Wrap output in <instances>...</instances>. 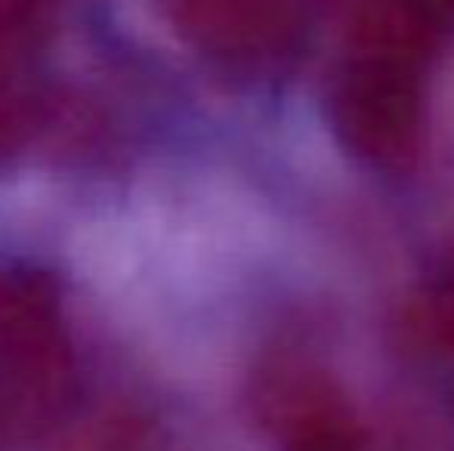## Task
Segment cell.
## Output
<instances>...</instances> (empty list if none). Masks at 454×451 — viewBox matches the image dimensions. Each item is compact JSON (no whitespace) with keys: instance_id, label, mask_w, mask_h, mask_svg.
<instances>
[{"instance_id":"obj_1","label":"cell","mask_w":454,"mask_h":451,"mask_svg":"<svg viewBox=\"0 0 454 451\" xmlns=\"http://www.w3.org/2000/svg\"><path fill=\"white\" fill-rule=\"evenodd\" d=\"M72 393V355L47 278L0 263V448L43 433Z\"/></svg>"},{"instance_id":"obj_2","label":"cell","mask_w":454,"mask_h":451,"mask_svg":"<svg viewBox=\"0 0 454 451\" xmlns=\"http://www.w3.org/2000/svg\"><path fill=\"white\" fill-rule=\"evenodd\" d=\"M427 56L353 41L328 97V118L349 155L380 170H405L424 145Z\"/></svg>"},{"instance_id":"obj_3","label":"cell","mask_w":454,"mask_h":451,"mask_svg":"<svg viewBox=\"0 0 454 451\" xmlns=\"http://www.w3.org/2000/svg\"><path fill=\"white\" fill-rule=\"evenodd\" d=\"M254 402L281 451H368V433L343 386L309 362H272L257 377Z\"/></svg>"},{"instance_id":"obj_4","label":"cell","mask_w":454,"mask_h":451,"mask_svg":"<svg viewBox=\"0 0 454 451\" xmlns=\"http://www.w3.org/2000/svg\"><path fill=\"white\" fill-rule=\"evenodd\" d=\"M185 41L232 72H266L297 43V19L285 0H174Z\"/></svg>"},{"instance_id":"obj_5","label":"cell","mask_w":454,"mask_h":451,"mask_svg":"<svg viewBox=\"0 0 454 451\" xmlns=\"http://www.w3.org/2000/svg\"><path fill=\"white\" fill-rule=\"evenodd\" d=\"M41 114L37 56L0 53V158L12 155Z\"/></svg>"},{"instance_id":"obj_6","label":"cell","mask_w":454,"mask_h":451,"mask_svg":"<svg viewBox=\"0 0 454 451\" xmlns=\"http://www.w3.org/2000/svg\"><path fill=\"white\" fill-rule=\"evenodd\" d=\"M405 328L427 353L454 359V253L436 282L408 307Z\"/></svg>"},{"instance_id":"obj_7","label":"cell","mask_w":454,"mask_h":451,"mask_svg":"<svg viewBox=\"0 0 454 451\" xmlns=\"http://www.w3.org/2000/svg\"><path fill=\"white\" fill-rule=\"evenodd\" d=\"M50 28V0H0V47L41 53Z\"/></svg>"},{"instance_id":"obj_8","label":"cell","mask_w":454,"mask_h":451,"mask_svg":"<svg viewBox=\"0 0 454 451\" xmlns=\"http://www.w3.org/2000/svg\"><path fill=\"white\" fill-rule=\"evenodd\" d=\"M411 4L418 6L420 12H427L442 31L449 28V25H454V0H411Z\"/></svg>"}]
</instances>
